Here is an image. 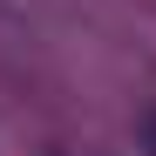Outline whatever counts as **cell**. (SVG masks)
Here are the masks:
<instances>
[{"label":"cell","mask_w":156,"mask_h":156,"mask_svg":"<svg viewBox=\"0 0 156 156\" xmlns=\"http://www.w3.org/2000/svg\"><path fill=\"white\" fill-rule=\"evenodd\" d=\"M143 149H149V156H156V109H149V115H143Z\"/></svg>","instance_id":"6da1fadb"}]
</instances>
